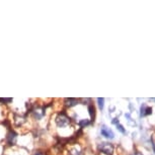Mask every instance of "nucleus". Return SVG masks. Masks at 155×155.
<instances>
[{
	"instance_id": "0eeeda50",
	"label": "nucleus",
	"mask_w": 155,
	"mask_h": 155,
	"mask_svg": "<svg viewBox=\"0 0 155 155\" xmlns=\"http://www.w3.org/2000/svg\"><path fill=\"white\" fill-rule=\"evenodd\" d=\"M97 101H98L99 109L102 110H104V98H97Z\"/></svg>"
},
{
	"instance_id": "20e7f679",
	"label": "nucleus",
	"mask_w": 155,
	"mask_h": 155,
	"mask_svg": "<svg viewBox=\"0 0 155 155\" xmlns=\"http://www.w3.org/2000/svg\"><path fill=\"white\" fill-rule=\"evenodd\" d=\"M65 106L67 107H75L76 104H78V99L76 98H66L65 99Z\"/></svg>"
},
{
	"instance_id": "f257e3e1",
	"label": "nucleus",
	"mask_w": 155,
	"mask_h": 155,
	"mask_svg": "<svg viewBox=\"0 0 155 155\" xmlns=\"http://www.w3.org/2000/svg\"><path fill=\"white\" fill-rule=\"evenodd\" d=\"M99 151H101L102 153L107 154V155H112L114 152V146L110 143H106V142H101L98 145Z\"/></svg>"
},
{
	"instance_id": "1a4fd4ad",
	"label": "nucleus",
	"mask_w": 155,
	"mask_h": 155,
	"mask_svg": "<svg viewBox=\"0 0 155 155\" xmlns=\"http://www.w3.org/2000/svg\"><path fill=\"white\" fill-rule=\"evenodd\" d=\"M146 104H142L141 109H140V117H145V110H146Z\"/></svg>"
},
{
	"instance_id": "39448f33",
	"label": "nucleus",
	"mask_w": 155,
	"mask_h": 155,
	"mask_svg": "<svg viewBox=\"0 0 155 155\" xmlns=\"http://www.w3.org/2000/svg\"><path fill=\"white\" fill-rule=\"evenodd\" d=\"M88 112H89V116L91 118L92 121H94V118H95V109L93 107V104H89L88 106Z\"/></svg>"
},
{
	"instance_id": "f8f14e48",
	"label": "nucleus",
	"mask_w": 155,
	"mask_h": 155,
	"mask_svg": "<svg viewBox=\"0 0 155 155\" xmlns=\"http://www.w3.org/2000/svg\"><path fill=\"white\" fill-rule=\"evenodd\" d=\"M134 155H143L141 152H139V151H137V152H135V153H134Z\"/></svg>"
},
{
	"instance_id": "9d476101",
	"label": "nucleus",
	"mask_w": 155,
	"mask_h": 155,
	"mask_svg": "<svg viewBox=\"0 0 155 155\" xmlns=\"http://www.w3.org/2000/svg\"><path fill=\"white\" fill-rule=\"evenodd\" d=\"M152 114V107H146V110H145V116H149Z\"/></svg>"
},
{
	"instance_id": "423d86ee",
	"label": "nucleus",
	"mask_w": 155,
	"mask_h": 155,
	"mask_svg": "<svg viewBox=\"0 0 155 155\" xmlns=\"http://www.w3.org/2000/svg\"><path fill=\"white\" fill-rule=\"evenodd\" d=\"M90 123H91V122H90L89 120L83 119V120H80V121L78 122V125H79L81 128H85L86 126H88L90 124Z\"/></svg>"
},
{
	"instance_id": "6e6552de",
	"label": "nucleus",
	"mask_w": 155,
	"mask_h": 155,
	"mask_svg": "<svg viewBox=\"0 0 155 155\" xmlns=\"http://www.w3.org/2000/svg\"><path fill=\"white\" fill-rule=\"evenodd\" d=\"M116 127H117V130L120 131V132H121L122 134H126V133H127V132H126V130L124 129V127H123V126H122L121 124L116 125Z\"/></svg>"
},
{
	"instance_id": "f03ea898",
	"label": "nucleus",
	"mask_w": 155,
	"mask_h": 155,
	"mask_svg": "<svg viewBox=\"0 0 155 155\" xmlns=\"http://www.w3.org/2000/svg\"><path fill=\"white\" fill-rule=\"evenodd\" d=\"M101 136L106 137L107 139H114L115 138V134L110 128H107L106 125H102L101 128Z\"/></svg>"
},
{
	"instance_id": "9b49d317",
	"label": "nucleus",
	"mask_w": 155,
	"mask_h": 155,
	"mask_svg": "<svg viewBox=\"0 0 155 155\" xmlns=\"http://www.w3.org/2000/svg\"><path fill=\"white\" fill-rule=\"evenodd\" d=\"M112 124H114V125H118V124H120V122H119V119H118V118H115V119H113V121H112Z\"/></svg>"
},
{
	"instance_id": "7ed1b4c3",
	"label": "nucleus",
	"mask_w": 155,
	"mask_h": 155,
	"mask_svg": "<svg viewBox=\"0 0 155 155\" xmlns=\"http://www.w3.org/2000/svg\"><path fill=\"white\" fill-rule=\"evenodd\" d=\"M15 140H16V134L14 131H9V133L7 134L6 136V141H7V144L12 146L14 143H15Z\"/></svg>"
}]
</instances>
